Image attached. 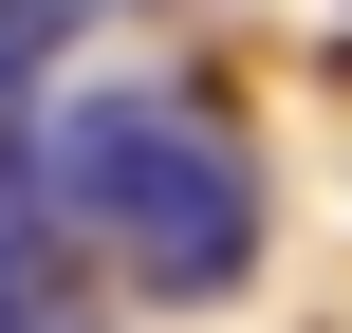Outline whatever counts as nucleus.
I'll use <instances>...</instances> for the list:
<instances>
[{"mask_svg":"<svg viewBox=\"0 0 352 333\" xmlns=\"http://www.w3.org/2000/svg\"><path fill=\"white\" fill-rule=\"evenodd\" d=\"M37 204L93 241V260H130V297H241L260 278V167L204 130V111H167V93H93V111H56V167H37Z\"/></svg>","mask_w":352,"mask_h":333,"instance_id":"1","label":"nucleus"},{"mask_svg":"<svg viewBox=\"0 0 352 333\" xmlns=\"http://www.w3.org/2000/svg\"><path fill=\"white\" fill-rule=\"evenodd\" d=\"M0 333H56V204L0 185Z\"/></svg>","mask_w":352,"mask_h":333,"instance_id":"2","label":"nucleus"}]
</instances>
